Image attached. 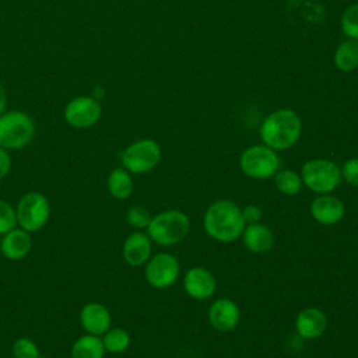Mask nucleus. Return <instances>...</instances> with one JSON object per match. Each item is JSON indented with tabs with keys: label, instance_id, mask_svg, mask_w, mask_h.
Here are the masks:
<instances>
[{
	"label": "nucleus",
	"instance_id": "4",
	"mask_svg": "<svg viewBox=\"0 0 358 358\" xmlns=\"http://www.w3.org/2000/svg\"><path fill=\"white\" fill-rule=\"evenodd\" d=\"M36 133L31 115L20 109L6 110L0 116V147L15 151L31 144Z\"/></svg>",
	"mask_w": 358,
	"mask_h": 358
},
{
	"label": "nucleus",
	"instance_id": "20",
	"mask_svg": "<svg viewBox=\"0 0 358 358\" xmlns=\"http://www.w3.org/2000/svg\"><path fill=\"white\" fill-rule=\"evenodd\" d=\"M105 354L102 338L88 333L80 336L70 350V358H103Z\"/></svg>",
	"mask_w": 358,
	"mask_h": 358
},
{
	"label": "nucleus",
	"instance_id": "18",
	"mask_svg": "<svg viewBox=\"0 0 358 358\" xmlns=\"http://www.w3.org/2000/svg\"><path fill=\"white\" fill-rule=\"evenodd\" d=\"M243 239L248 250L256 255H264L271 250L274 246V234L273 231L262 222L248 224L241 236Z\"/></svg>",
	"mask_w": 358,
	"mask_h": 358
},
{
	"label": "nucleus",
	"instance_id": "11",
	"mask_svg": "<svg viewBox=\"0 0 358 358\" xmlns=\"http://www.w3.org/2000/svg\"><path fill=\"white\" fill-rule=\"evenodd\" d=\"M207 319L211 327L220 333L232 331L241 322V309L238 303L229 298L215 299L208 310Z\"/></svg>",
	"mask_w": 358,
	"mask_h": 358
},
{
	"label": "nucleus",
	"instance_id": "12",
	"mask_svg": "<svg viewBox=\"0 0 358 358\" xmlns=\"http://www.w3.org/2000/svg\"><path fill=\"white\" fill-rule=\"evenodd\" d=\"M183 289L190 298L206 301L215 294L217 280L206 267H190L183 275Z\"/></svg>",
	"mask_w": 358,
	"mask_h": 358
},
{
	"label": "nucleus",
	"instance_id": "31",
	"mask_svg": "<svg viewBox=\"0 0 358 358\" xmlns=\"http://www.w3.org/2000/svg\"><path fill=\"white\" fill-rule=\"evenodd\" d=\"M7 108V92L4 85L0 83V116L6 112Z\"/></svg>",
	"mask_w": 358,
	"mask_h": 358
},
{
	"label": "nucleus",
	"instance_id": "5",
	"mask_svg": "<svg viewBox=\"0 0 358 358\" xmlns=\"http://www.w3.org/2000/svg\"><path fill=\"white\" fill-rule=\"evenodd\" d=\"M303 186L316 194L333 193L343 182L340 166L327 158H312L301 168Z\"/></svg>",
	"mask_w": 358,
	"mask_h": 358
},
{
	"label": "nucleus",
	"instance_id": "3",
	"mask_svg": "<svg viewBox=\"0 0 358 358\" xmlns=\"http://www.w3.org/2000/svg\"><path fill=\"white\" fill-rule=\"evenodd\" d=\"M190 231V220L180 210H165L152 215L145 232L158 246L169 248L180 243Z\"/></svg>",
	"mask_w": 358,
	"mask_h": 358
},
{
	"label": "nucleus",
	"instance_id": "8",
	"mask_svg": "<svg viewBox=\"0 0 358 358\" xmlns=\"http://www.w3.org/2000/svg\"><path fill=\"white\" fill-rule=\"evenodd\" d=\"M162 158L161 145L152 138H140L129 144L120 155L122 166L131 175H144L152 171Z\"/></svg>",
	"mask_w": 358,
	"mask_h": 358
},
{
	"label": "nucleus",
	"instance_id": "16",
	"mask_svg": "<svg viewBox=\"0 0 358 358\" xmlns=\"http://www.w3.org/2000/svg\"><path fill=\"white\" fill-rule=\"evenodd\" d=\"M152 253V241L147 232H131L123 242L122 256L123 260L131 267L144 266Z\"/></svg>",
	"mask_w": 358,
	"mask_h": 358
},
{
	"label": "nucleus",
	"instance_id": "29",
	"mask_svg": "<svg viewBox=\"0 0 358 358\" xmlns=\"http://www.w3.org/2000/svg\"><path fill=\"white\" fill-rule=\"evenodd\" d=\"M262 215H263V211L259 206L256 204H248L242 208V217H243V221L245 224H255V222H260L262 220Z\"/></svg>",
	"mask_w": 358,
	"mask_h": 358
},
{
	"label": "nucleus",
	"instance_id": "9",
	"mask_svg": "<svg viewBox=\"0 0 358 358\" xmlns=\"http://www.w3.org/2000/svg\"><path fill=\"white\" fill-rule=\"evenodd\" d=\"M180 274V264L176 256L161 252L148 259L144 264V277L148 285L155 289L171 288Z\"/></svg>",
	"mask_w": 358,
	"mask_h": 358
},
{
	"label": "nucleus",
	"instance_id": "10",
	"mask_svg": "<svg viewBox=\"0 0 358 358\" xmlns=\"http://www.w3.org/2000/svg\"><path fill=\"white\" fill-rule=\"evenodd\" d=\"M102 116V105L92 95H80L70 99L63 110L66 123L74 129H90Z\"/></svg>",
	"mask_w": 358,
	"mask_h": 358
},
{
	"label": "nucleus",
	"instance_id": "25",
	"mask_svg": "<svg viewBox=\"0 0 358 358\" xmlns=\"http://www.w3.org/2000/svg\"><path fill=\"white\" fill-rule=\"evenodd\" d=\"M14 358H41V351L36 343L29 337H18L11 345Z\"/></svg>",
	"mask_w": 358,
	"mask_h": 358
},
{
	"label": "nucleus",
	"instance_id": "27",
	"mask_svg": "<svg viewBox=\"0 0 358 358\" xmlns=\"http://www.w3.org/2000/svg\"><path fill=\"white\" fill-rule=\"evenodd\" d=\"M17 227L15 208L6 200L0 199V235Z\"/></svg>",
	"mask_w": 358,
	"mask_h": 358
},
{
	"label": "nucleus",
	"instance_id": "26",
	"mask_svg": "<svg viewBox=\"0 0 358 358\" xmlns=\"http://www.w3.org/2000/svg\"><path fill=\"white\" fill-rule=\"evenodd\" d=\"M152 218V214L143 206H133L126 213V221L131 228L147 229Z\"/></svg>",
	"mask_w": 358,
	"mask_h": 358
},
{
	"label": "nucleus",
	"instance_id": "28",
	"mask_svg": "<svg viewBox=\"0 0 358 358\" xmlns=\"http://www.w3.org/2000/svg\"><path fill=\"white\" fill-rule=\"evenodd\" d=\"M340 169L343 180L354 187H358V157L347 159Z\"/></svg>",
	"mask_w": 358,
	"mask_h": 358
},
{
	"label": "nucleus",
	"instance_id": "19",
	"mask_svg": "<svg viewBox=\"0 0 358 358\" xmlns=\"http://www.w3.org/2000/svg\"><path fill=\"white\" fill-rule=\"evenodd\" d=\"M108 193L116 200H126L133 194L134 182L133 175L123 166L112 169L106 179Z\"/></svg>",
	"mask_w": 358,
	"mask_h": 358
},
{
	"label": "nucleus",
	"instance_id": "1",
	"mask_svg": "<svg viewBox=\"0 0 358 358\" xmlns=\"http://www.w3.org/2000/svg\"><path fill=\"white\" fill-rule=\"evenodd\" d=\"M246 224L242 217V208L232 200L220 199L211 203L203 215L204 232L214 241L231 243L238 241Z\"/></svg>",
	"mask_w": 358,
	"mask_h": 358
},
{
	"label": "nucleus",
	"instance_id": "2",
	"mask_svg": "<svg viewBox=\"0 0 358 358\" xmlns=\"http://www.w3.org/2000/svg\"><path fill=\"white\" fill-rule=\"evenodd\" d=\"M259 134L264 145L275 151H284L298 143L302 134V120L295 110L281 108L266 116Z\"/></svg>",
	"mask_w": 358,
	"mask_h": 358
},
{
	"label": "nucleus",
	"instance_id": "15",
	"mask_svg": "<svg viewBox=\"0 0 358 358\" xmlns=\"http://www.w3.org/2000/svg\"><path fill=\"white\" fill-rule=\"evenodd\" d=\"M80 324L88 334L102 336L112 327V315L101 302H87L80 310Z\"/></svg>",
	"mask_w": 358,
	"mask_h": 358
},
{
	"label": "nucleus",
	"instance_id": "7",
	"mask_svg": "<svg viewBox=\"0 0 358 358\" xmlns=\"http://www.w3.org/2000/svg\"><path fill=\"white\" fill-rule=\"evenodd\" d=\"M14 208L17 227L31 234L42 229L50 217V203L48 197L36 190L22 194Z\"/></svg>",
	"mask_w": 358,
	"mask_h": 358
},
{
	"label": "nucleus",
	"instance_id": "23",
	"mask_svg": "<svg viewBox=\"0 0 358 358\" xmlns=\"http://www.w3.org/2000/svg\"><path fill=\"white\" fill-rule=\"evenodd\" d=\"M102 344L106 352L110 354H122L130 347L131 337L127 330L122 327H110L102 336Z\"/></svg>",
	"mask_w": 358,
	"mask_h": 358
},
{
	"label": "nucleus",
	"instance_id": "21",
	"mask_svg": "<svg viewBox=\"0 0 358 358\" xmlns=\"http://www.w3.org/2000/svg\"><path fill=\"white\" fill-rule=\"evenodd\" d=\"M333 60L337 70L343 73L354 71L358 67V41L357 39L343 41L336 48Z\"/></svg>",
	"mask_w": 358,
	"mask_h": 358
},
{
	"label": "nucleus",
	"instance_id": "17",
	"mask_svg": "<svg viewBox=\"0 0 358 358\" xmlns=\"http://www.w3.org/2000/svg\"><path fill=\"white\" fill-rule=\"evenodd\" d=\"M32 249V238L31 232L15 227L6 232L0 241V252L1 255L13 262L22 260L29 255Z\"/></svg>",
	"mask_w": 358,
	"mask_h": 358
},
{
	"label": "nucleus",
	"instance_id": "14",
	"mask_svg": "<svg viewBox=\"0 0 358 358\" xmlns=\"http://www.w3.org/2000/svg\"><path fill=\"white\" fill-rule=\"evenodd\" d=\"M296 334L303 340H315L324 334L329 320L326 313L315 306L303 308L295 317Z\"/></svg>",
	"mask_w": 358,
	"mask_h": 358
},
{
	"label": "nucleus",
	"instance_id": "22",
	"mask_svg": "<svg viewBox=\"0 0 358 358\" xmlns=\"http://www.w3.org/2000/svg\"><path fill=\"white\" fill-rule=\"evenodd\" d=\"M275 189L285 196H295L301 192L303 183L301 175L292 169H278L273 176Z\"/></svg>",
	"mask_w": 358,
	"mask_h": 358
},
{
	"label": "nucleus",
	"instance_id": "13",
	"mask_svg": "<svg viewBox=\"0 0 358 358\" xmlns=\"http://www.w3.org/2000/svg\"><path fill=\"white\" fill-rule=\"evenodd\" d=\"M309 211L316 222H319L320 225L330 227L338 224L344 218L345 206L341 199L333 196L331 193L317 194L312 200Z\"/></svg>",
	"mask_w": 358,
	"mask_h": 358
},
{
	"label": "nucleus",
	"instance_id": "6",
	"mask_svg": "<svg viewBox=\"0 0 358 358\" xmlns=\"http://www.w3.org/2000/svg\"><path fill=\"white\" fill-rule=\"evenodd\" d=\"M242 173L255 180H266L280 169V157L275 150L262 144H255L242 151L239 157Z\"/></svg>",
	"mask_w": 358,
	"mask_h": 358
},
{
	"label": "nucleus",
	"instance_id": "24",
	"mask_svg": "<svg viewBox=\"0 0 358 358\" xmlns=\"http://www.w3.org/2000/svg\"><path fill=\"white\" fill-rule=\"evenodd\" d=\"M340 28L347 39L358 41V3L345 7L340 18Z\"/></svg>",
	"mask_w": 358,
	"mask_h": 358
},
{
	"label": "nucleus",
	"instance_id": "30",
	"mask_svg": "<svg viewBox=\"0 0 358 358\" xmlns=\"http://www.w3.org/2000/svg\"><path fill=\"white\" fill-rule=\"evenodd\" d=\"M13 166V159L10 155V151L0 147V179L6 178Z\"/></svg>",
	"mask_w": 358,
	"mask_h": 358
}]
</instances>
